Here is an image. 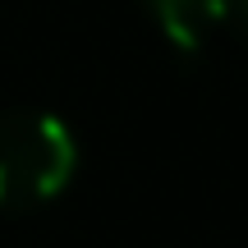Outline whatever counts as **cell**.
Listing matches in <instances>:
<instances>
[{
    "label": "cell",
    "instance_id": "1",
    "mask_svg": "<svg viewBox=\"0 0 248 248\" xmlns=\"http://www.w3.org/2000/svg\"><path fill=\"white\" fill-rule=\"evenodd\" d=\"M78 170L69 124L46 110L0 115V207H37L55 198Z\"/></svg>",
    "mask_w": 248,
    "mask_h": 248
},
{
    "label": "cell",
    "instance_id": "2",
    "mask_svg": "<svg viewBox=\"0 0 248 248\" xmlns=\"http://www.w3.org/2000/svg\"><path fill=\"white\" fill-rule=\"evenodd\" d=\"M161 37L184 55H198L234 14V0H147Z\"/></svg>",
    "mask_w": 248,
    "mask_h": 248
},
{
    "label": "cell",
    "instance_id": "3",
    "mask_svg": "<svg viewBox=\"0 0 248 248\" xmlns=\"http://www.w3.org/2000/svg\"><path fill=\"white\" fill-rule=\"evenodd\" d=\"M234 14H239V23H244V32H248V0H234Z\"/></svg>",
    "mask_w": 248,
    "mask_h": 248
}]
</instances>
